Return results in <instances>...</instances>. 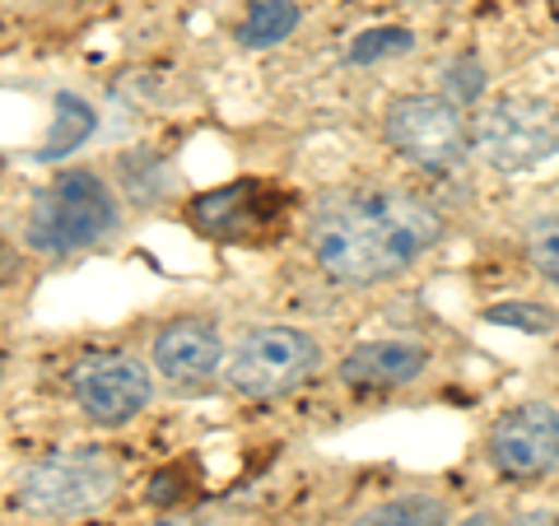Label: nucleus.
I'll return each instance as SVG.
<instances>
[{
	"label": "nucleus",
	"instance_id": "obj_1",
	"mask_svg": "<svg viewBox=\"0 0 559 526\" xmlns=\"http://www.w3.org/2000/svg\"><path fill=\"white\" fill-rule=\"evenodd\" d=\"M443 238V215L401 187H349L318 205L308 224L312 261L336 285H382L406 275Z\"/></svg>",
	"mask_w": 559,
	"mask_h": 526
},
{
	"label": "nucleus",
	"instance_id": "obj_2",
	"mask_svg": "<svg viewBox=\"0 0 559 526\" xmlns=\"http://www.w3.org/2000/svg\"><path fill=\"white\" fill-rule=\"evenodd\" d=\"M117 229V201L108 182L90 168L57 172L28 210V248L47 256L84 252Z\"/></svg>",
	"mask_w": 559,
	"mask_h": 526
},
{
	"label": "nucleus",
	"instance_id": "obj_3",
	"mask_svg": "<svg viewBox=\"0 0 559 526\" xmlns=\"http://www.w3.org/2000/svg\"><path fill=\"white\" fill-rule=\"evenodd\" d=\"M117 485H121V466L103 447H66L24 470L14 503L28 517L66 522L103 507L117 494Z\"/></svg>",
	"mask_w": 559,
	"mask_h": 526
},
{
	"label": "nucleus",
	"instance_id": "obj_4",
	"mask_svg": "<svg viewBox=\"0 0 559 526\" xmlns=\"http://www.w3.org/2000/svg\"><path fill=\"white\" fill-rule=\"evenodd\" d=\"M471 145L495 172H532L550 164L559 154V103L536 94H503L485 103Z\"/></svg>",
	"mask_w": 559,
	"mask_h": 526
},
{
	"label": "nucleus",
	"instance_id": "obj_5",
	"mask_svg": "<svg viewBox=\"0 0 559 526\" xmlns=\"http://www.w3.org/2000/svg\"><path fill=\"white\" fill-rule=\"evenodd\" d=\"M382 131H388L396 154H406L411 164L429 168V172L462 168L466 150H471L466 117L457 112V103L439 98V94H401V98H392L388 117H382Z\"/></svg>",
	"mask_w": 559,
	"mask_h": 526
},
{
	"label": "nucleus",
	"instance_id": "obj_6",
	"mask_svg": "<svg viewBox=\"0 0 559 526\" xmlns=\"http://www.w3.org/2000/svg\"><path fill=\"white\" fill-rule=\"evenodd\" d=\"M322 363L318 340L299 326H252L229 355V387L242 396H280L308 382Z\"/></svg>",
	"mask_w": 559,
	"mask_h": 526
},
{
	"label": "nucleus",
	"instance_id": "obj_7",
	"mask_svg": "<svg viewBox=\"0 0 559 526\" xmlns=\"http://www.w3.org/2000/svg\"><path fill=\"white\" fill-rule=\"evenodd\" d=\"M70 396H75L84 419H94L103 429H121L154 401V378L145 373V363H135L131 355L98 349V355H84L75 363Z\"/></svg>",
	"mask_w": 559,
	"mask_h": 526
},
{
	"label": "nucleus",
	"instance_id": "obj_8",
	"mask_svg": "<svg viewBox=\"0 0 559 526\" xmlns=\"http://www.w3.org/2000/svg\"><path fill=\"white\" fill-rule=\"evenodd\" d=\"M489 466L509 480H540L559 466V410L546 401H527L489 429Z\"/></svg>",
	"mask_w": 559,
	"mask_h": 526
},
{
	"label": "nucleus",
	"instance_id": "obj_9",
	"mask_svg": "<svg viewBox=\"0 0 559 526\" xmlns=\"http://www.w3.org/2000/svg\"><path fill=\"white\" fill-rule=\"evenodd\" d=\"M150 355H154V373L168 378L173 387H205L224 363V336L215 322L178 318L159 326Z\"/></svg>",
	"mask_w": 559,
	"mask_h": 526
},
{
	"label": "nucleus",
	"instance_id": "obj_10",
	"mask_svg": "<svg viewBox=\"0 0 559 526\" xmlns=\"http://www.w3.org/2000/svg\"><path fill=\"white\" fill-rule=\"evenodd\" d=\"M425 368H429V345L392 336V340L355 345L341 359L336 378L345 387H359V392H392V387H411Z\"/></svg>",
	"mask_w": 559,
	"mask_h": 526
},
{
	"label": "nucleus",
	"instance_id": "obj_11",
	"mask_svg": "<svg viewBox=\"0 0 559 526\" xmlns=\"http://www.w3.org/2000/svg\"><path fill=\"white\" fill-rule=\"evenodd\" d=\"M266 191L252 187V182H234V187H219L210 196H197L187 205V219L197 224L201 234L210 238H242L266 224V205H261Z\"/></svg>",
	"mask_w": 559,
	"mask_h": 526
},
{
	"label": "nucleus",
	"instance_id": "obj_12",
	"mask_svg": "<svg viewBox=\"0 0 559 526\" xmlns=\"http://www.w3.org/2000/svg\"><path fill=\"white\" fill-rule=\"evenodd\" d=\"M299 5L294 0H248V14H242V28H238V43L252 47V51H266L275 43H285L294 28H299Z\"/></svg>",
	"mask_w": 559,
	"mask_h": 526
},
{
	"label": "nucleus",
	"instance_id": "obj_13",
	"mask_svg": "<svg viewBox=\"0 0 559 526\" xmlns=\"http://www.w3.org/2000/svg\"><path fill=\"white\" fill-rule=\"evenodd\" d=\"M94 127H98V112L80 94H57V121H51V135L38 145V159L51 164V159H61V154L80 150L84 140L94 135Z\"/></svg>",
	"mask_w": 559,
	"mask_h": 526
},
{
	"label": "nucleus",
	"instance_id": "obj_14",
	"mask_svg": "<svg viewBox=\"0 0 559 526\" xmlns=\"http://www.w3.org/2000/svg\"><path fill=\"white\" fill-rule=\"evenodd\" d=\"M349 526H448V503L439 494H396L373 503Z\"/></svg>",
	"mask_w": 559,
	"mask_h": 526
},
{
	"label": "nucleus",
	"instance_id": "obj_15",
	"mask_svg": "<svg viewBox=\"0 0 559 526\" xmlns=\"http://www.w3.org/2000/svg\"><path fill=\"white\" fill-rule=\"evenodd\" d=\"M415 47V33L411 28H392V24H382V28H364L355 43H349L345 57L355 61V65H378V61H388V57H401V51H411Z\"/></svg>",
	"mask_w": 559,
	"mask_h": 526
},
{
	"label": "nucleus",
	"instance_id": "obj_16",
	"mask_svg": "<svg viewBox=\"0 0 559 526\" xmlns=\"http://www.w3.org/2000/svg\"><path fill=\"white\" fill-rule=\"evenodd\" d=\"M527 256H532V266L550 279V285H559V215L532 219V229H527Z\"/></svg>",
	"mask_w": 559,
	"mask_h": 526
},
{
	"label": "nucleus",
	"instance_id": "obj_17",
	"mask_svg": "<svg viewBox=\"0 0 559 526\" xmlns=\"http://www.w3.org/2000/svg\"><path fill=\"white\" fill-rule=\"evenodd\" d=\"M485 322H495V326H518V331H532V336H540V331L555 326V312L540 308V303H527V298H513V303L489 308Z\"/></svg>",
	"mask_w": 559,
	"mask_h": 526
},
{
	"label": "nucleus",
	"instance_id": "obj_18",
	"mask_svg": "<svg viewBox=\"0 0 559 526\" xmlns=\"http://www.w3.org/2000/svg\"><path fill=\"white\" fill-rule=\"evenodd\" d=\"M480 84H485V75H480L476 61H457V65H452V84H448V89H452V98H457V103H476Z\"/></svg>",
	"mask_w": 559,
	"mask_h": 526
},
{
	"label": "nucleus",
	"instance_id": "obj_19",
	"mask_svg": "<svg viewBox=\"0 0 559 526\" xmlns=\"http://www.w3.org/2000/svg\"><path fill=\"white\" fill-rule=\"evenodd\" d=\"M509 526H559V517H550V513H527V517H518V522H509Z\"/></svg>",
	"mask_w": 559,
	"mask_h": 526
},
{
	"label": "nucleus",
	"instance_id": "obj_20",
	"mask_svg": "<svg viewBox=\"0 0 559 526\" xmlns=\"http://www.w3.org/2000/svg\"><path fill=\"white\" fill-rule=\"evenodd\" d=\"M457 526H495V517H489V513H471V517L457 522Z\"/></svg>",
	"mask_w": 559,
	"mask_h": 526
},
{
	"label": "nucleus",
	"instance_id": "obj_21",
	"mask_svg": "<svg viewBox=\"0 0 559 526\" xmlns=\"http://www.w3.org/2000/svg\"><path fill=\"white\" fill-rule=\"evenodd\" d=\"M150 526H197V522H187V517H159V522H150Z\"/></svg>",
	"mask_w": 559,
	"mask_h": 526
},
{
	"label": "nucleus",
	"instance_id": "obj_22",
	"mask_svg": "<svg viewBox=\"0 0 559 526\" xmlns=\"http://www.w3.org/2000/svg\"><path fill=\"white\" fill-rule=\"evenodd\" d=\"M0 373H5V355H0Z\"/></svg>",
	"mask_w": 559,
	"mask_h": 526
}]
</instances>
